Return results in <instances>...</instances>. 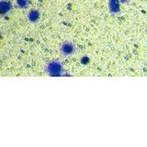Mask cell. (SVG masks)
I'll return each mask as SVG.
<instances>
[{
  "label": "cell",
  "mask_w": 147,
  "mask_h": 147,
  "mask_svg": "<svg viewBox=\"0 0 147 147\" xmlns=\"http://www.w3.org/2000/svg\"><path fill=\"white\" fill-rule=\"evenodd\" d=\"M45 71L51 76H57L62 72L63 67L61 61L52 60L45 64Z\"/></svg>",
  "instance_id": "cell-1"
},
{
  "label": "cell",
  "mask_w": 147,
  "mask_h": 147,
  "mask_svg": "<svg viewBox=\"0 0 147 147\" xmlns=\"http://www.w3.org/2000/svg\"><path fill=\"white\" fill-rule=\"evenodd\" d=\"M120 1H122V2H127V1H129V0H120Z\"/></svg>",
  "instance_id": "cell-8"
},
{
  "label": "cell",
  "mask_w": 147,
  "mask_h": 147,
  "mask_svg": "<svg viewBox=\"0 0 147 147\" xmlns=\"http://www.w3.org/2000/svg\"><path fill=\"white\" fill-rule=\"evenodd\" d=\"M0 8H1V13L2 15H5L6 13H8L11 9V5L8 1L6 0H2L0 3Z\"/></svg>",
  "instance_id": "cell-5"
},
{
  "label": "cell",
  "mask_w": 147,
  "mask_h": 147,
  "mask_svg": "<svg viewBox=\"0 0 147 147\" xmlns=\"http://www.w3.org/2000/svg\"><path fill=\"white\" fill-rule=\"evenodd\" d=\"M41 16L40 11L36 9V8H33L28 11L27 13V19L30 23H36L39 21Z\"/></svg>",
  "instance_id": "cell-4"
},
{
  "label": "cell",
  "mask_w": 147,
  "mask_h": 147,
  "mask_svg": "<svg viewBox=\"0 0 147 147\" xmlns=\"http://www.w3.org/2000/svg\"><path fill=\"white\" fill-rule=\"evenodd\" d=\"M89 61V59H88V57L87 55H83L81 57V59H80V63L82 65H84V64H87V63H88Z\"/></svg>",
  "instance_id": "cell-7"
},
{
  "label": "cell",
  "mask_w": 147,
  "mask_h": 147,
  "mask_svg": "<svg viewBox=\"0 0 147 147\" xmlns=\"http://www.w3.org/2000/svg\"><path fill=\"white\" fill-rule=\"evenodd\" d=\"M108 11L111 15H116L120 11V0H108Z\"/></svg>",
  "instance_id": "cell-3"
},
{
  "label": "cell",
  "mask_w": 147,
  "mask_h": 147,
  "mask_svg": "<svg viewBox=\"0 0 147 147\" xmlns=\"http://www.w3.org/2000/svg\"><path fill=\"white\" fill-rule=\"evenodd\" d=\"M75 51H76V45L71 41H65L61 42L60 45V52L65 57L72 55Z\"/></svg>",
  "instance_id": "cell-2"
},
{
  "label": "cell",
  "mask_w": 147,
  "mask_h": 147,
  "mask_svg": "<svg viewBox=\"0 0 147 147\" xmlns=\"http://www.w3.org/2000/svg\"><path fill=\"white\" fill-rule=\"evenodd\" d=\"M16 4L18 7L25 8L28 5V0H16Z\"/></svg>",
  "instance_id": "cell-6"
}]
</instances>
